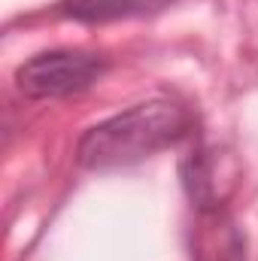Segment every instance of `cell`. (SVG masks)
<instances>
[{"mask_svg": "<svg viewBox=\"0 0 258 261\" xmlns=\"http://www.w3.org/2000/svg\"><path fill=\"white\" fill-rule=\"evenodd\" d=\"M194 261H246V237L222 210H200Z\"/></svg>", "mask_w": 258, "mask_h": 261, "instance_id": "obj_4", "label": "cell"}, {"mask_svg": "<svg viewBox=\"0 0 258 261\" xmlns=\"http://www.w3.org/2000/svg\"><path fill=\"white\" fill-rule=\"evenodd\" d=\"M104 73V61L85 52H43L15 70V85L31 100H55L85 91Z\"/></svg>", "mask_w": 258, "mask_h": 261, "instance_id": "obj_2", "label": "cell"}, {"mask_svg": "<svg viewBox=\"0 0 258 261\" xmlns=\"http://www.w3.org/2000/svg\"><path fill=\"white\" fill-rule=\"evenodd\" d=\"M192 125L189 113L167 100H146L125 113L88 128L76 143V161L85 170H119L131 167L167 146H173Z\"/></svg>", "mask_w": 258, "mask_h": 261, "instance_id": "obj_1", "label": "cell"}, {"mask_svg": "<svg viewBox=\"0 0 258 261\" xmlns=\"http://www.w3.org/2000/svg\"><path fill=\"white\" fill-rule=\"evenodd\" d=\"M240 179L234 155L219 146H200L183 161V186L200 210H222V203L234 195Z\"/></svg>", "mask_w": 258, "mask_h": 261, "instance_id": "obj_3", "label": "cell"}, {"mask_svg": "<svg viewBox=\"0 0 258 261\" xmlns=\"http://www.w3.org/2000/svg\"><path fill=\"white\" fill-rule=\"evenodd\" d=\"M167 0H61V12L82 24H107V21H125L143 18L158 9H164Z\"/></svg>", "mask_w": 258, "mask_h": 261, "instance_id": "obj_5", "label": "cell"}]
</instances>
